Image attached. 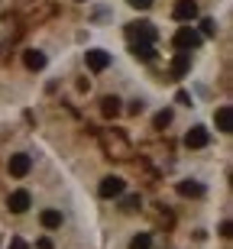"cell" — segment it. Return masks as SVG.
I'll use <instances>...</instances> for the list:
<instances>
[{
    "label": "cell",
    "instance_id": "cell-1",
    "mask_svg": "<svg viewBox=\"0 0 233 249\" xmlns=\"http://www.w3.org/2000/svg\"><path fill=\"white\" fill-rule=\"evenodd\" d=\"M172 42H175L178 52H195V49H201L204 36H201V33H197L195 26H181V29L175 33V39H172Z\"/></svg>",
    "mask_w": 233,
    "mask_h": 249
},
{
    "label": "cell",
    "instance_id": "cell-2",
    "mask_svg": "<svg viewBox=\"0 0 233 249\" xmlns=\"http://www.w3.org/2000/svg\"><path fill=\"white\" fill-rule=\"evenodd\" d=\"M126 33H130V39L133 42H156L159 39V33H156V26H152L149 19H140V23H130V26H126Z\"/></svg>",
    "mask_w": 233,
    "mask_h": 249
},
{
    "label": "cell",
    "instance_id": "cell-3",
    "mask_svg": "<svg viewBox=\"0 0 233 249\" xmlns=\"http://www.w3.org/2000/svg\"><path fill=\"white\" fill-rule=\"evenodd\" d=\"M97 191H101V197H120V194L126 191V181H123L120 175H107Z\"/></svg>",
    "mask_w": 233,
    "mask_h": 249
},
{
    "label": "cell",
    "instance_id": "cell-4",
    "mask_svg": "<svg viewBox=\"0 0 233 249\" xmlns=\"http://www.w3.org/2000/svg\"><path fill=\"white\" fill-rule=\"evenodd\" d=\"M84 62L91 71H104L107 65H110V52H104V49H88L84 52Z\"/></svg>",
    "mask_w": 233,
    "mask_h": 249
},
{
    "label": "cell",
    "instance_id": "cell-5",
    "mask_svg": "<svg viewBox=\"0 0 233 249\" xmlns=\"http://www.w3.org/2000/svg\"><path fill=\"white\" fill-rule=\"evenodd\" d=\"M10 175L13 178H23V175H29V168H33V159L26 156V152H17V156H10Z\"/></svg>",
    "mask_w": 233,
    "mask_h": 249
},
{
    "label": "cell",
    "instance_id": "cell-6",
    "mask_svg": "<svg viewBox=\"0 0 233 249\" xmlns=\"http://www.w3.org/2000/svg\"><path fill=\"white\" fill-rule=\"evenodd\" d=\"M207 142H211V133H207L204 126H191V129H188V136H185L188 149H204Z\"/></svg>",
    "mask_w": 233,
    "mask_h": 249
},
{
    "label": "cell",
    "instance_id": "cell-7",
    "mask_svg": "<svg viewBox=\"0 0 233 249\" xmlns=\"http://www.w3.org/2000/svg\"><path fill=\"white\" fill-rule=\"evenodd\" d=\"M29 201H33V197H29V191H13L7 197V207L13 213H23V211H29Z\"/></svg>",
    "mask_w": 233,
    "mask_h": 249
},
{
    "label": "cell",
    "instance_id": "cell-8",
    "mask_svg": "<svg viewBox=\"0 0 233 249\" xmlns=\"http://www.w3.org/2000/svg\"><path fill=\"white\" fill-rule=\"evenodd\" d=\"M23 65H26L29 71H42V68H46V52H39V49L23 52Z\"/></svg>",
    "mask_w": 233,
    "mask_h": 249
},
{
    "label": "cell",
    "instance_id": "cell-9",
    "mask_svg": "<svg viewBox=\"0 0 233 249\" xmlns=\"http://www.w3.org/2000/svg\"><path fill=\"white\" fill-rule=\"evenodd\" d=\"M214 123H217V129L220 133H233V110L230 107H217V113H214Z\"/></svg>",
    "mask_w": 233,
    "mask_h": 249
},
{
    "label": "cell",
    "instance_id": "cell-10",
    "mask_svg": "<svg viewBox=\"0 0 233 249\" xmlns=\"http://www.w3.org/2000/svg\"><path fill=\"white\" fill-rule=\"evenodd\" d=\"M172 13H175V19H195L197 17V3L195 0H178Z\"/></svg>",
    "mask_w": 233,
    "mask_h": 249
},
{
    "label": "cell",
    "instance_id": "cell-11",
    "mask_svg": "<svg viewBox=\"0 0 233 249\" xmlns=\"http://www.w3.org/2000/svg\"><path fill=\"white\" fill-rule=\"evenodd\" d=\"M178 194L181 197H204V185L201 181H178Z\"/></svg>",
    "mask_w": 233,
    "mask_h": 249
},
{
    "label": "cell",
    "instance_id": "cell-12",
    "mask_svg": "<svg viewBox=\"0 0 233 249\" xmlns=\"http://www.w3.org/2000/svg\"><path fill=\"white\" fill-rule=\"evenodd\" d=\"M188 68H191V52H178L175 62H172V78H181Z\"/></svg>",
    "mask_w": 233,
    "mask_h": 249
},
{
    "label": "cell",
    "instance_id": "cell-13",
    "mask_svg": "<svg viewBox=\"0 0 233 249\" xmlns=\"http://www.w3.org/2000/svg\"><path fill=\"white\" fill-rule=\"evenodd\" d=\"M133 58H140V62H152L156 58V49L149 42H133Z\"/></svg>",
    "mask_w": 233,
    "mask_h": 249
},
{
    "label": "cell",
    "instance_id": "cell-14",
    "mask_svg": "<svg viewBox=\"0 0 233 249\" xmlns=\"http://www.w3.org/2000/svg\"><path fill=\"white\" fill-rule=\"evenodd\" d=\"M39 220H42L46 230H58V227H62V213H58V211H42V213H39Z\"/></svg>",
    "mask_w": 233,
    "mask_h": 249
},
{
    "label": "cell",
    "instance_id": "cell-15",
    "mask_svg": "<svg viewBox=\"0 0 233 249\" xmlns=\"http://www.w3.org/2000/svg\"><path fill=\"white\" fill-rule=\"evenodd\" d=\"M101 110H104V117H117L120 113V97H104Z\"/></svg>",
    "mask_w": 233,
    "mask_h": 249
},
{
    "label": "cell",
    "instance_id": "cell-16",
    "mask_svg": "<svg viewBox=\"0 0 233 249\" xmlns=\"http://www.w3.org/2000/svg\"><path fill=\"white\" fill-rule=\"evenodd\" d=\"M149 246H152V236H149V233H136V236L130 240V249H149Z\"/></svg>",
    "mask_w": 233,
    "mask_h": 249
},
{
    "label": "cell",
    "instance_id": "cell-17",
    "mask_svg": "<svg viewBox=\"0 0 233 249\" xmlns=\"http://www.w3.org/2000/svg\"><path fill=\"white\" fill-rule=\"evenodd\" d=\"M168 123H172V110H159V113H156V129L168 126Z\"/></svg>",
    "mask_w": 233,
    "mask_h": 249
},
{
    "label": "cell",
    "instance_id": "cell-18",
    "mask_svg": "<svg viewBox=\"0 0 233 249\" xmlns=\"http://www.w3.org/2000/svg\"><path fill=\"white\" fill-rule=\"evenodd\" d=\"M123 211H140V194H130V197H123Z\"/></svg>",
    "mask_w": 233,
    "mask_h": 249
},
{
    "label": "cell",
    "instance_id": "cell-19",
    "mask_svg": "<svg viewBox=\"0 0 233 249\" xmlns=\"http://www.w3.org/2000/svg\"><path fill=\"white\" fill-rule=\"evenodd\" d=\"M201 36H214L217 33V26H214V19H201V29H197Z\"/></svg>",
    "mask_w": 233,
    "mask_h": 249
},
{
    "label": "cell",
    "instance_id": "cell-20",
    "mask_svg": "<svg viewBox=\"0 0 233 249\" xmlns=\"http://www.w3.org/2000/svg\"><path fill=\"white\" fill-rule=\"evenodd\" d=\"M7 249H29V246H26V240H23V236H10Z\"/></svg>",
    "mask_w": 233,
    "mask_h": 249
},
{
    "label": "cell",
    "instance_id": "cell-21",
    "mask_svg": "<svg viewBox=\"0 0 233 249\" xmlns=\"http://www.w3.org/2000/svg\"><path fill=\"white\" fill-rule=\"evenodd\" d=\"M130 7H136V10H149L152 7V0H126Z\"/></svg>",
    "mask_w": 233,
    "mask_h": 249
},
{
    "label": "cell",
    "instance_id": "cell-22",
    "mask_svg": "<svg viewBox=\"0 0 233 249\" xmlns=\"http://www.w3.org/2000/svg\"><path fill=\"white\" fill-rule=\"evenodd\" d=\"M230 230H233V223H230V220L220 223V236H230Z\"/></svg>",
    "mask_w": 233,
    "mask_h": 249
},
{
    "label": "cell",
    "instance_id": "cell-23",
    "mask_svg": "<svg viewBox=\"0 0 233 249\" xmlns=\"http://www.w3.org/2000/svg\"><path fill=\"white\" fill-rule=\"evenodd\" d=\"M178 104H185V107H191V97H188L185 91H178Z\"/></svg>",
    "mask_w": 233,
    "mask_h": 249
},
{
    "label": "cell",
    "instance_id": "cell-24",
    "mask_svg": "<svg viewBox=\"0 0 233 249\" xmlns=\"http://www.w3.org/2000/svg\"><path fill=\"white\" fill-rule=\"evenodd\" d=\"M36 249H52V240H39V243H36Z\"/></svg>",
    "mask_w": 233,
    "mask_h": 249
}]
</instances>
